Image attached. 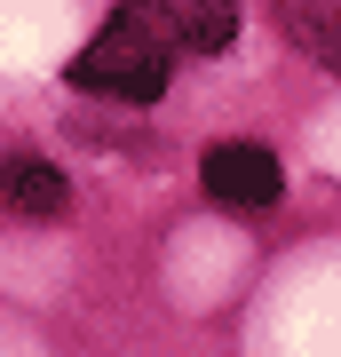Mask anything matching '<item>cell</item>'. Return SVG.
Instances as JSON below:
<instances>
[{
  "label": "cell",
  "instance_id": "1",
  "mask_svg": "<svg viewBox=\"0 0 341 357\" xmlns=\"http://www.w3.org/2000/svg\"><path fill=\"white\" fill-rule=\"evenodd\" d=\"M175 56H183L175 0H119V16L72 56V88L151 103V96L167 88V72H175Z\"/></svg>",
  "mask_w": 341,
  "mask_h": 357
},
{
  "label": "cell",
  "instance_id": "5",
  "mask_svg": "<svg viewBox=\"0 0 341 357\" xmlns=\"http://www.w3.org/2000/svg\"><path fill=\"white\" fill-rule=\"evenodd\" d=\"M183 24V56H222L238 40V0H175Z\"/></svg>",
  "mask_w": 341,
  "mask_h": 357
},
{
  "label": "cell",
  "instance_id": "2",
  "mask_svg": "<svg viewBox=\"0 0 341 357\" xmlns=\"http://www.w3.org/2000/svg\"><path fill=\"white\" fill-rule=\"evenodd\" d=\"M199 183H206L215 206H230V215H262V206H278V191H286L278 159H270L262 143H215L206 167H199Z\"/></svg>",
  "mask_w": 341,
  "mask_h": 357
},
{
  "label": "cell",
  "instance_id": "3",
  "mask_svg": "<svg viewBox=\"0 0 341 357\" xmlns=\"http://www.w3.org/2000/svg\"><path fill=\"white\" fill-rule=\"evenodd\" d=\"M0 206H8V215H32V222H56L63 206H72V183H63L56 167H40V159H8L0 167Z\"/></svg>",
  "mask_w": 341,
  "mask_h": 357
},
{
  "label": "cell",
  "instance_id": "4",
  "mask_svg": "<svg viewBox=\"0 0 341 357\" xmlns=\"http://www.w3.org/2000/svg\"><path fill=\"white\" fill-rule=\"evenodd\" d=\"M278 24L294 32L302 56H317L326 72H341V0H278Z\"/></svg>",
  "mask_w": 341,
  "mask_h": 357
}]
</instances>
